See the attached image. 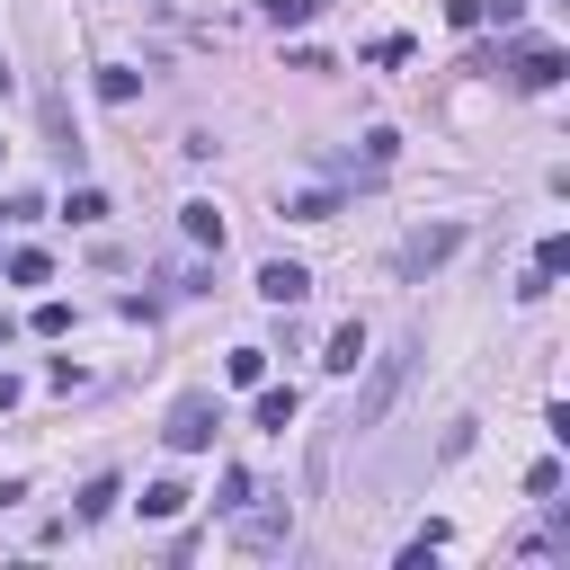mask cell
Returning a JSON list of instances; mask_svg holds the SVG:
<instances>
[{
	"label": "cell",
	"mask_w": 570,
	"mask_h": 570,
	"mask_svg": "<svg viewBox=\"0 0 570 570\" xmlns=\"http://www.w3.org/2000/svg\"><path fill=\"white\" fill-rule=\"evenodd\" d=\"M454 249H463V223H419V232H401V249H392V276H401V285H419V276H436Z\"/></svg>",
	"instance_id": "obj_1"
},
{
	"label": "cell",
	"mask_w": 570,
	"mask_h": 570,
	"mask_svg": "<svg viewBox=\"0 0 570 570\" xmlns=\"http://www.w3.org/2000/svg\"><path fill=\"white\" fill-rule=\"evenodd\" d=\"M410 356H419V338H401L392 356H374V383H365V401H356V428H383V410H392L401 383H410Z\"/></svg>",
	"instance_id": "obj_4"
},
{
	"label": "cell",
	"mask_w": 570,
	"mask_h": 570,
	"mask_svg": "<svg viewBox=\"0 0 570 570\" xmlns=\"http://www.w3.org/2000/svg\"><path fill=\"white\" fill-rule=\"evenodd\" d=\"M285 214H294V223H330V214H338V187H303Z\"/></svg>",
	"instance_id": "obj_10"
},
{
	"label": "cell",
	"mask_w": 570,
	"mask_h": 570,
	"mask_svg": "<svg viewBox=\"0 0 570 570\" xmlns=\"http://www.w3.org/2000/svg\"><path fill=\"white\" fill-rule=\"evenodd\" d=\"M9 276H18V285H45V276H53V258H45V249H18V258H9Z\"/></svg>",
	"instance_id": "obj_16"
},
{
	"label": "cell",
	"mask_w": 570,
	"mask_h": 570,
	"mask_svg": "<svg viewBox=\"0 0 570 570\" xmlns=\"http://www.w3.org/2000/svg\"><path fill=\"white\" fill-rule=\"evenodd\" d=\"M445 18H454V27H481V18H490V0H445Z\"/></svg>",
	"instance_id": "obj_20"
},
{
	"label": "cell",
	"mask_w": 570,
	"mask_h": 570,
	"mask_svg": "<svg viewBox=\"0 0 570 570\" xmlns=\"http://www.w3.org/2000/svg\"><path fill=\"white\" fill-rule=\"evenodd\" d=\"M62 214H71V223H107V196H98V187H71V205H62Z\"/></svg>",
	"instance_id": "obj_14"
},
{
	"label": "cell",
	"mask_w": 570,
	"mask_h": 570,
	"mask_svg": "<svg viewBox=\"0 0 570 570\" xmlns=\"http://www.w3.org/2000/svg\"><path fill=\"white\" fill-rule=\"evenodd\" d=\"M9 499H27V490H18V481H0V508H9Z\"/></svg>",
	"instance_id": "obj_21"
},
{
	"label": "cell",
	"mask_w": 570,
	"mask_h": 570,
	"mask_svg": "<svg viewBox=\"0 0 570 570\" xmlns=\"http://www.w3.org/2000/svg\"><path fill=\"white\" fill-rule=\"evenodd\" d=\"M0 151H9V142H0Z\"/></svg>",
	"instance_id": "obj_22"
},
{
	"label": "cell",
	"mask_w": 570,
	"mask_h": 570,
	"mask_svg": "<svg viewBox=\"0 0 570 570\" xmlns=\"http://www.w3.org/2000/svg\"><path fill=\"white\" fill-rule=\"evenodd\" d=\"M187 499H196V490H187V481H151V490H142V517H178V508H187Z\"/></svg>",
	"instance_id": "obj_11"
},
{
	"label": "cell",
	"mask_w": 570,
	"mask_h": 570,
	"mask_svg": "<svg viewBox=\"0 0 570 570\" xmlns=\"http://www.w3.org/2000/svg\"><path fill=\"white\" fill-rule=\"evenodd\" d=\"M249 419H258V428H276V436H285V428H294V383H267V392H258V410H249Z\"/></svg>",
	"instance_id": "obj_9"
},
{
	"label": "cell",
	"mask_w": 570,
	"mask_h": 570,
	"mask_svg": "<svg viewBox=\"0 0 570 570\" xmlns=\"http://www.w3.org/2000/svg\"><path fill=\"white\" fill-rule=\"evenodd\" d=\"M561 267H570V240H561V232H552V240H543V249H534V276H543V285H552V276H561Z\"/></svg>",
	"instance_id": "obj_15"
},
{
	"label": "cell",
	"mask_w": 570,
	"mask_h": 570,
	"mask_svg": "<svg viewBox=\"0 0 570 570\" xmlns=\"http://www.w3.org/2000/svg\"><path fill=\"white\" fill-rule=\"evenodd\" d=\"M508 80H517V89H561V80H570V53H561V45H517V53H508Z\"/></svg>",
	"instance_id": "obj_5"
},
{
	"label": "cell",
	"mask_w": 570,
	"mask_h": 570,
	"mask_svg": "<svg viewBox=\"0 0 570 570\" xmlns=\"http://www.w3.org/2000/svg\"><path fill=\"white\" fill-rule=\"evenodd\" d=\"M214 428H223L214 392H178V401H169V428H160V436H169V454H205V445H214Z\"/></svg>",
	"instance_id": "obj_2"
},
{
	"label": "cell",
	"mask_w": 570,
	"mask_h": 570,
	"mask_svg": "<svg viewBox=\"0 0 570 570\" xmlns=\"http://www.w3.org/2000/svg\"><path fill=\"white\" fill-rule=\"evenodd\" d=\"M285 534H294V508H285V499H240V508H232V543H240V552H276Z\"/></svg>",
	"instance_id": "obj_3"
},
{
	"label": "cell",
	"mask_w": 570,
	"mask_h": 570,
	"mask_svg": "<svg viewBox=\"0 0 570 570\" xmlns=\"http://www.w3.org/2000/svg\"><path fill=\"white\" fill-rule=\"evenodd\" d=\"M321 365H330V374H356V365H365V321H338V330H330V356H321Z\"/></svg>",
	"instance_id": "obj_7"
},
{
	"label": "cell",
	"mask_w": 570,
	"mask_h": 570,
	"mask_svg": "<svg viewBox=\"0 0 570 570\" xmlns=\"http://www.w3.org/2000/svg\"><path fill=\"white\" fill-rule=\"evenodd\" d=\"M134 89H142V80H134L125 62H107V71H98V98H107V107H134Z\"/></svg>",
	"instance_id": "obj_12"
},
{
	"label": "cell",
	"mask_w": 570,
	"mask_h": 570,
	"mask_svg": "<svg viewBox=\"0 0 570 570\" xmlns=\"http://www.w3.org/2000/svg\"><path fill=\"white\" fill-rule=\"evenodd\" d=\"M116 499H125V490H116V472H98V481H89V490H80V517H107V508H116Z\"/></svg>",
	"instance_id": "obj_13"
},
{
	"label": "cell",
	"mask_w": 570,
	"mask_h": 570,
	"mask_svg": "<svg viewBox=\"0 0 570 570\" xmlns=\"http://www.w3.org/2000/svg\"><path fill=\"white\" fill-rule=\"evenodd\" d=\"M312 9H321V0H267V27H303Z\"/></svg>",
	"instance_id": "obj_19"
},
{
	"label": "cell",
	"mask_w": 570,
	"mask_h": 570,
	"mask_svg": "<svg viewBox=\"0 0 570 570\" xmlns=\"http://www.w3.org/2000/svg\"><path fill=\"white\" fill-rule=\"evenodd\" d=\"M223 374H232V383H258V374H267V347H232V365H223Z\"/></svg>",
	"instance_id": "obj_17"
},
{
	"label": "cell",
	"mask_w": 570,
	"mask_h": 570,
	"mask_svg": "<svg viewBox=\"0 0 570 570\" xmlns=\"http://www.w3.org/2000/svg\"><path fill=\"white\" fill-rule=\"evenodd\" d=\"M71 330V303H36V338H62Z\"/></svg>",
	"instance_id": "obj_18"
},
{
	"label": "cell",
	"mask_w": 570,
	"mask_h": 570,
	"mask_svg": "<svg viewBox=\"0 0 570 570\" xmlns=\"http://www.w3.org/2000/svg\"><path fill=\"white\" fill-rule=\"evenodd\" d=\"M178 232H187L196 249H223V214H214V205H178Z\"/></svg>",
	"instance_id": "obj_8"
},
{
	"label": "cell",
	"mask_w": 570,
	"mask_h": 570,
	"mask_svg": "<svg viewBox=\"0 0 570 570\" xmlns=\"http://www.w3.org/2000/svg\"><path fill=\"white\" fill-rule=\"evenodd\" d=\"M258 294H267L276 312H294V303L312 294V267H294V258H267V267H258Z\"/></svg>",
	"instance_id": "obj_6"
}]
</instances>
